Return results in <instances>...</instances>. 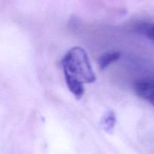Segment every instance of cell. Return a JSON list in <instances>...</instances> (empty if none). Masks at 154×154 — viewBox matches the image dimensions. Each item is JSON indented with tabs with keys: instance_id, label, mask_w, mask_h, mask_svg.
I'll use <instances>...</instances> for the list:
<instances>
[{
	"instance_id": "obj_4",
	"label": "cell",
	"mask_w": 154,
	"mask_h": 154,
	"mask_svg": "<svg viewBox=\"0 0 154 154\" xmlns=\"http://www.w3.org/2000/svg\"><path fill=\"white\" fill-rule=\"evenodd\" d=\"M120 52L117 51H111V52L105 53L99 57L98 60V64L101 69H105L112 63H114L120 59Z\"/></svg>"
},
{
	"instance_id": "obj_2",
	"label": "cell",
	"mask_w": 154,
	"mask_h": 154,
	"mask_svg": "<svg viewBox=\"0 0 154 154\" xmlns=\"http://www.w3.org/2000/svg\"><path fill=\"white\" fill-rule=\"evenodd\" d=\"M135 90L139 97L154 106V80L143 79L138 81L135 83Z\"/></svg>"
},
{
	"instance_id": "obj_3",
	"label": "cell",
	"mask_w": 154,
	"mask_h": 154,
	"mask_svg": "<svg viewBox=\"0 0 154 154\" xmlns=\"http://www.w3.org/2000/svg\"><path fill=\"white\" fill-rule=\"evenodd\" d=\"M64 75L66 84L71 93L75 96L76 99H81L84 94V83L78 80V78L71 76L66 73H64Z\"/></svg>"
},
{
	"instance_id": "obj_1",
	"label": "cell",
	"mask_w": 154,
	"mask_h": 154,
	"mask_svg": "<svg viewBox=\"0 0 154 154\" xmlns=\"http://www.w3.org/2000/svg\"><path fill=\"white\" fill-rule=\"evenodd\" d=\"M64 73L78 78L83 83H93L96 81V75L93 72L90 59L87 52L80 47L69 50L62 61Z\"/></svg>"
},
{
	"instance_id": "obj_5",
	"label": "cell",
	"mask_w": 154,
	"mask_h": 154,
	"mask_svg": "<svg viewBox=\"0 0 154 154\" xmlns=\"http://www.w3.org/2000/svg\"><path fill=\"white\" fill-rule=\"evenodd\" d=\"M117 123V117L114 111H108L102 117L101 125L105 132L111 133L113 132Z\"/></svg>"
},
{
	"instance_id": "obj_6",
	"label": "cell",
	"mask_w": 154,
	"mask_h": 154,
	"mask_svg": "<svg viewBox=\"0 0 154 154\" xmlns=\"http://www.w3.org/2000/svg\"><path fill=\"white\" fill-rule=\"evenodd\" d=\"M138 29L141 32L154 42V23H143L138 26Z\"/></svg>"
}]
</instances>
